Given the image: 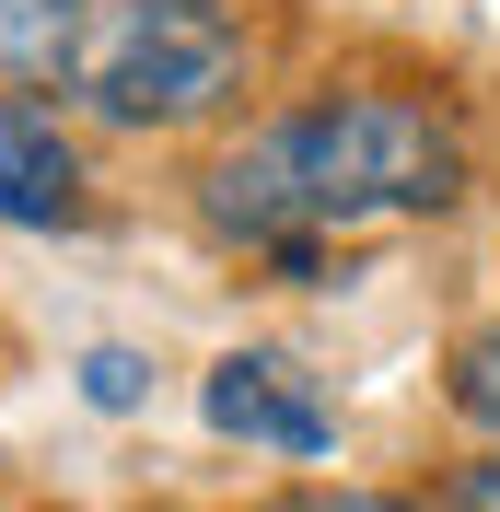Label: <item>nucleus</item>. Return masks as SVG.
<instances>
[{"label":"nucleus","instance_id":"f257e3e1","mask_svg":"<svg viewBox=\"0 0 500 512\" xmlns=\"http://www.w3.org/2000/svg\"><path fill=\"white\" fill-rule=\"evenodd\" d=\"M454 198H466V128L431 94L338 82V94L268 117L256 140H233L198 175V222L221 245L291 268V280H314L326 245L384 233V222H442Z\"/></svg>","mask_w":500,"mask_h":512},{"label":"nucleus","instance_id":"f03ea898","mask_svg":"<svg viewBox=\"0 0 500 512\" xmlns=\"http://www.w3.org/2000/svg\"><path fill=\"white\" fill-rule=\"evenodd\" d=\"M245 0H94L70 94L105 128H198L245 94Z\"/></svg>","mask_w":500,"mask_h":512},{"label":"nucleus","instance_id":"7ed1b4c3","mask_svg":"<svg viewBox=\"0 0 500 512\" xmlns=\"http://www.w3.org/2000/svg\"><path fill=\"white\" fill-rule=\"evenodd\" d=\"M198 419H210L221 443H245V454H280V466H326V454H338L326 396H314L280 350H221L210 373H198Z\"/></svg>","mask_w":500,"mask_h":512},{"label":"nucleus","instance_id":"20e7f679","mask_svg":"<svg viewBox=\"0 0 500 512\" xmlns=\"http://www.w3.org/2000/svg\"><path fill=\"white\" fill-rule=\"evenodd\" d=\"M94 210V175H82V140L59 128V105L0 94V233H70Z\"/></svg>","mask_w":500,"mask_h":512},{"label":"nucleus","instance_id":"39448f33","mask_svg":"<svg viewBox=\"0 0 500 512\" xmlns=\"http://www.w3.org/2000/svg\"><path fill=\"white\" fill-rule=\"evenodd\" d=\"M94 0H0V82H70Z\"/></svg>","mask_w":500,"mask_h":512},{"label":"nucleus","instance_id":"423d86ee","mask_svg":"<svg viewBox=\"0 0 500 512\" xmlns=\"http://www.w3.org/2000/svg\"><path fill=\"white\" fill-rule=\"evenodd\" d=\"M442 396H454V419H466L477 443H500V326H466V338H454Z\"/></svg>","mask_w":500,"mask_h":512},{"label":"nucleus","instance_id":"0eeeda50","mask_svg":"<svg viewBox=\"0 0 500 512\" xmlns=\"http://www.w3.org/2000/svg\"><path fill=\"white\" fill-rule=\"evenodd\" d=\"M140 396H152V361H140V350H117V338H105V350H82V408L128 419Z\"/></svg>","mask_w":500,"mask_h":512},{"label":"nucleus","instance_id":"6e6552de","mask_svg":"<svg viewBox=\"0 0 500 512\" xmlns=\"http://www.w3.org/2000/svg\"><path fill=\"white\" fill-rule=\"evenodd\" d=\"M442 512H500V443L477 454V466H454V478H442Z\"/></svg>","mask_w":500,"mask_h":512},{"label":"nucleus","instance_id":"1a4fd4ad","mask_svg":"<svg viewBox=\"0 0 500 512\" xmlns=\"http://www.w3.org/2000/svg\"><path fill=\"white\" fill-rule=\"evenodd\" d=\"M280 512H419V501H384V489H291Z\"/></svg>","mask_w":500,"mask_h":512}]
</instances>
